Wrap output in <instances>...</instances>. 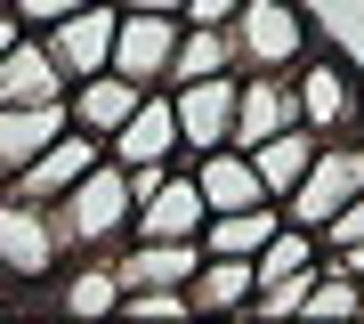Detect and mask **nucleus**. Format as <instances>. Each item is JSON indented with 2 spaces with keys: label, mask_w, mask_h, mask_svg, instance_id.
I'll return each instance as SVG.
<instances>
[{
  "label": "nucleus",
  "mask_w": 364,
  "mask_h": 324,
  "mask_svg": "<svg viewBox=\"0 0 364 324\" xmlns=\"http://www.w3.org/2000/svg\"><path fill=\"white\" fill-rule=\"evenodd\" d=\"M49 211H57V235H65V259H73V251H114L122 235H130V211H138L130 170H122L114 155H97Z\"/></svg>",
  "instance_id": "f257e3e1"
},
{
  "label": "nucleus",
  "mask_w": 364,
  "mask_h": 324,
  "mask_svg": "<svg viewBox=\"0 0 364 324\" xmlns=\"http://www.w3.org/2000/svg\"><path fill=\"white\" fill-rule=\"evenodd\" d=\"M227 33H235V65L243 73H291L316 49V25H308L299 0H243L227 16Z\"/></svg>",
  "instance_id": "f03ea898"
},
{
  "label": "nucleus",
  "mask_w": 364,
  "mask_h": 324,
  "mask_svg": "<svg viewBox=\"0 0 364 324\" xmlns=\"http://www.w3.org/2000/svg\"><path fill=\"white\" fill-rule=\"evenodd\" d=\"M57 268H65L57 211L16 194V187H0V276L9 284H57Z\"/></svg>",
  "instance_id": "7ed1b4c3"
},
{
  "label": "nucleus",
  "mask_w": 364,
  "mask_h": 324,
  "mask_svg": "<svg viewBox=\"0 0 364 324\" xmlns=\"http://www.w3.org/2000/svg\"><path fill=\"white\" fill-rule=\"evenodd\" d=\"M291 90H299V122L316 138H340V130H364V73L340 49H308L291 65Z\"/></svg>",
  "instance_id": "20e7f679"
},
{
  "label": "nucleus",
  "mask_w": 364,
  "mask_h": 324,
  "mask_svg": "<svg viewBox=\"0 0 364 324\" xmlns=\"http://www.w3.org/2000/svg\"><path fill=\"white\" fill-rule=\"evenodd\" d=\"M348 194H364V130H340V138H316V162H308V179H299L284 194V219L299 227H324Z\"/></svg>",
  "instance_id": "39448f33"
},
{
  "label": "nucleus",
  "mask_w": 364,
  "mask_h": 324,
  "mask_svg": "<svg viewBox=\"0 0 364 324\" xmlns=\"http://www.w3.org/2000/svg\"><path fill=\"white\" fill-rule=\"evenodd\" d=\"M178 33H186V16H170V9H122V25H114V73H130L138 90H170Z\"/></svg>",
  "instance_id": "423d86ee"
},
{
  "label": "nucleus",
  "mask_w": 364,
  "mask_h": 324,
  "mask_svg": "<svg viewBox=\"0 0 364 324\" xmlns=\"http://www.w3.org/2000/svg\"><path fill=\"white\" fill-rule=\"evenodd\" d=\"M114 25H122V0H90V9L57 16V25H41V49L57 57L65 90H73L81 73H105V65H114Z\"/></svg>",
  "instance_id": "0eeeda50"
},
{
  "label": "nucleus",
  "mask_w": 364,
  "mask_h": 324,
  "mask_svg": "<svg viewBox=\"0 0 364 324\" xmlns=\"http://www.w3.org/2000/svg\"><path fill=\"white\" fill-rule=\"evenodd\" d=\"M235 81H243V73H195V81H170V114H178L186 155L235 146Z\"/></svg>",
  "instance_id": "6e6552de"
},
{
  "label": "nucleus",
  "mask_w": 364,
  "mask_h": 324,
  "mask_svg": "<svg viewBox=\"0 0 364 324\" xmlns=\"http://www.w3.org/2000/svg\"><path fill=\"white\" fill-rule=\"evenodd\" d=\"M114 268H122V292H138V284H195V268H203V235H122L114 244Z\"/></svg>",
  "instance_id": "1a4fd4ad"
},
{
  "label": "nucleus",
  "mask_w": 364,
  "mask_h": 324,
  "mask_svg": "<svg viewBox=\"0 0 364 324\" xmlns=\"http://www.w3.org/2000/svg\"><path fill=\"white\" fill-rule=\"evenodd\" d=\"M203 219H210V203H203L195 170H186V162H170L162 179L138 194V211H130V235H203Z\"/></svg>",
  "instance_id": "9d476101"
},
{
  "label": "nucleus",
  "mask_w": 364,
  "mask_h": 324,
  "mask_svg": "<svg viewBox=\"0 0 364 324\" xmlns=\"http://www.w3.org/2000/svg\"><path fill=\"white\" fill-rule=\"evenodd\" d=\"M105 155H114L122 170H130V162H186V138H178V114H170V90H146L138 114L105 138Z\"/></svg>",
  "instance_id": "9b49d317"
},
{
  "label": "nucleus",
  "mask_w": 364,
  "mask_h": 324,
  "mask_svg": "<svg viewBox=\"0 0 364 324\" xmlns=\"http://www.w3.org/2000/svg\"><path fill=\"white\" fill-rule=\"evenodd\" d=\"M97 155H105V138H90V130H73V122H65V130H57V138L41 146L25 170H16V194H33V203H57V194H65Z\"/></svg>",
  "instance_id": "f8f14e48"
},
{
  "label": "nucleus",
  "mask_w": 364,
  "mask_h": 324,
  "mask_svg": "<svg viewBox=\"0 0 364 324\" xmlns=\"http://www.w3.org/2000/svg\"><path fill=\"white\" fill-rule=\"evenodd\" d=\"M291 122H299L291 73H243L235 81V146H259V138H275V130H291Z\"/></svg>",
  "instance_id": "ddd939ff"
},
{
  "label": "nucleus",
  "mask_w": 364,
  "mask_h": 324,
  "mask_svg": "<svg viewBox=\"0 0 364 324\" xmlns=\"http://www.w3.org/2000/svg\"><path fill=\"white\" fill-rule=\"evenodd\" d=\"M138 98H146L138 81L105 65V73H81L73 90H65V122H73V130H90V138H114V130L138 114Z\"/></svg>",
  "instance_id": "4468645a"
},
{
  "label": "nucleus",
  "mask_w": 364,
  "mask_h": 324,
  "mask_svg": "<svg viewBox=\"0 0 364 324\" xmlns=\"http://www.w3.org/2000/svg\"><path fill=\"white\" fill-rule=\"evenodd\" d=\"M251 292H259V268L235 259V251H203L195 284H186L195 316H227V324H251Z\"/></svg>",
  "instance_id": "2eb2a0df"
},
{
  "label": "nucleus",
  "mask_w": 364,
  "mask_h": 324,
  "mask_svg": "<svg viewBox=\"0 0 364 324\" xmlns=\"http://www.w3.org/2000/svg\"><path fill=\"white\" fill-rule=\"evenodd\" d=\"M0 105H65V73L41 49V33H16L0 57Z\"/></svg>",
  "instance_id": "dca6fc26"
},
{
  "label": "nucleus",
  "mask_w": 364,
  "mask_h": 324,
  "mask_svg": "<svg viewBox=\"0 0 364 324\" xmlns=\"http://www.w3.org/2000/svg\"><path fill=\"white\" fill-rule=\"evenodd\" d=\"M122 308V268L114 251H73L57 268V316H114Z\"/></svg>",
  "instance_id": "f3484780"
},
{
  "label": "nucleus",
  "mask_w": 364,
  "mask_h": 324,
  "mask_svg": "<svg viewBox=\"0 0 364 324\" xmlns=\"http://www.w3.org/2000/svg\"><path fill=\"white\" fill-rule=\"evenodd\" d=\"M186 170H195L203 203L210 211H243V203H275V194L259 187V170H251L243 146H210V155H186Z\"/></svg>",
  "instance_id": "a211bd4d"
},
{
  "label": "nucleus",
  "mask_w": 364,
  "mask_h": 324,
  "mask_svg": "<svg viewBox=\"0 0 364 324\" xmlns=\"http://www.w3.org/2000/svg\"><path fill=\"white\" fill-rule=\"evenodd\" d=\"M57 130H65V105H0V187H16V170H25Z\"/></svg>",
  "instance_id": "6ab92c4d"
},
{
  "label": "nucleus",
  "mask_w": 364,
  "mask_h": 324,
  "mask_svg": "<svg viewBox=\"0 0 364 324\" xmlns=\"http://www.w3.org/2000/svg\"><path fill=\"white\" fill-rule=\"evenodd\" d=\"M243 155H251V170H259V187L284 203V194L308 179V162H316V130H308V122H291V130H275V138L243 146Z\"/></svg>",
  "instance_id": "aec40b11"
},
{
  "label": "nucleus",
  "mask_w": 364,
  "mask_h": 324,
  "mask_svg": "<svg viewBox=\"0 0 364 324\" xmlns=\"http://www.w3.org/2000/svg\"><path fill=\"white\" fill-rule=\"evenodd\" d=\"M284 227V203H243V211H210L203 219V251H235V259H259V244Z\"/></svg>",
  "instance_id": "412c9836"
},
{
  "label": "nucleus",
  "mask_w": 364,
  "mask_h": 324,
  "mask_svg": "<svg viewBox=\"0 0 364 324\" xmlns=\"http://www.w3.org/2000/svg\"><path fill=\"white\" fill-rule=\"evenodd\" d=\"M195 73H243V65H235V33H227V25H195V16H186L178 57H170V81H195Z\"/></svg>",
  "instance_id": "4be33fe9"
},
{
  "label": "nucleus",
  "mask_w": 364,
  "mask_h": 324,
  "mask_svg": "<svg viewBox=\"0 0 364 324\" xmlns=\"http://www.w3.org/2000/svg\"><path fill=\"white\" fill-rule=\"evenodd\" d=\"M356 300H364V284L324 251V268H316V284H308V300H299V316H308V324H356Z\"/></svg>",
  "instance_id": "5701e85b"
},
{
  "label": "nucleus",
  "mask_w": 364,
  "mask_h": 324,
  "mask_svg": "<svg viewBox=\"0 0 364 324\" xmlns=\"http://www.w3.org/2000/svg\"><path fill=\"white\" fill-rule=\"evenodd\" d=\"M114 316H130V324H186V316H195V300H186L178 284H138V292H122Z\"/></svg>",
  "instance_id": "b1692460"
},
{
  "label": "nucleus",
  "mask_w": 364,
  "mask_h": 324,
  "mask_svg": "<svg viewBox=\"0 0 364 324\" xmlns=\"http://www.w3.org/2000/svg\"><path fill=\"white\" fill-rule=\"evenodd\" d=\"M73 9H90V0H9V16L25 33H41V25H57V16H73Z\"/></svg>",
  "instance_id": "393cba45"
},
{
  "label": "nucleus",
  "mask_w": 364,
  "mask_h": 324,
  "mask_svg": "<svg viewBox=\"0 0 364 324\" xmlns=\"http://www.w3.org/2000/svg\"><path fill=\"white\" fill-rule=\"evenodd\" d=\"M235 9H243V0H186V16H195V25H227Z\"/></svg>",
  "instance_id": "a878e982"
},
{
  "label": "nucleus",
  "mask_w": 364,
  "mask_h": 324,
  "mask_svg": "<svg viewBox=\"0 0 364 324\" xmlns=\"http://www.w3.org/2000/svg\"><path fill=\"white\" fill-rule=\"evenodd\" d=\"M332 259H340V268L356 276V284H364V244H348V251H332Z\"/></svg>",
  "instance_id": "bb28decb"
},
{
  "label": "nucleus",
  "mask_w": 364,
  "mask_h": 324,
  "mask_svg": "<svg viewBox=\"0 0 364 324\" xmlns=\"http://www.w3.org/2000/svg\"><path fill=\"white\" fill-rule=\"evenodd\" d=\"M16 33H25V25H16V16H9V0H0V57H9V41Z\"/></svg>",
  "instance_id": "cd10ccee"
},
{
  "label": "nucleus",
  "mask_w": 364,
  "mask_h": 324,
  "mask_svg": "<svg viewBox=\"0 0 364 324\" xmlns=\"http://www.w3.org/2000/svg\"><path fill=\"white\" fill-rule=\"evenodd\" d=\"M122 9H170V16H186V0H122Z\"/></svg>",
  "instance_id": "c85d7f7f"
},
{
  "label": "nucleus",
  "mask_w": 364,
  "mask_h": 324,
  "mask_svg": "<svg viewBox=\"0 0 364 324\" xmlns=\"http://www.w3.org/2000/svg\"><path fill=\"white\" fill-rule=\"evenodd\" d=\"M356 316H364V300H356Z\"/></svg>",
  "instance_id": "c756f323"
}]
</instances>
